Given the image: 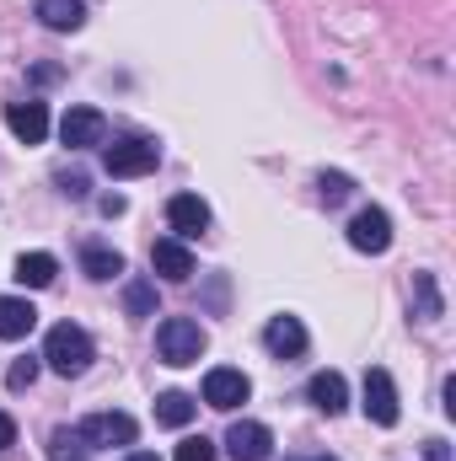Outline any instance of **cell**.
<instances>
[{"label":"cell","mask_w":456,"mask_h":461,"mask_svg":"<svg viewBox=\"0 0 456 461\" xmlns=\"http://www.w3.org/2000/svg\"><path fill=\"white\" fill-rule=\"evenodd\" d=\"M156 354H161V365H199V354H205V328L194 322V317H167L161 328H156Z\"/></svg>","instance_id":"6da1fadb"},{"label":"cell","mask_w":456,"mask_h":461,"mask_svg":"<svg viewBox=\"0 0 456 461\" xmlns=\"http://www.w3.org/2000/svg\"><path fill=\"white\" fill-rule=\"evenodd\" d=\"M43 359H49L54 375H81V370L92 365V339H87L76 322H59V328H49V339H43Z\"/></svg>","instance_id":"7a4b0ae2"},{"label":"cell","mask_w":456,"mask_h":461,"mask_svg":"<svg viewBox=\"0 0 456 461\" xmlns=\"http://www.w3.org/2000/svg\"><path fill=\"white\" fill-rule=\"evenodd\" d=\"M156 161H161V145L156 140H114L103 150L108 177H145V172H156Z\"/></svg>","instance_id":"3957f363"},{"label":"cell","mask_w":456,"mask_h":461,"mask_svg":"<svg viewBox=\"0 0 456 461\" xmlns=\"http://www.w3.org/2000/svg\"><path fill=\"white\" fill-rule=\"evenodd\" d=\"M81 446L92 451H103V446H134V419L129 413H92V419H81Z\"/></svg>","instance_id":"277c9868"},{"label":"cell","mask_w":456,"mask_h":461,"mask_svg":"<svg viewBox=\"0 0 456 461\" xmlns=\"http://www.w3.org/2000/svg\"><path fill=\"white\" fill-rule=\"evenodd\" d=\"M365 419L370 424H381V429H392L397 424V386H392V375L376 365V370H365Z\"/></svg>","instance_id":"5b68a950"},{"label":"cell","mask_w":456,"mask_h":461,"mask_svg":"<svg viewBox=\"0 0 456 461\" xmlns=\"http://www.w3.org/2000/svg\"><path fill=\"white\" fill-rule=\"evenodd\" d=\"M349 247L354 252H387L392 247V221H387V210H360L354 221H349Z\"/></svg>","instance_id":"8992f818"},{"label":"cell","mask_w":456,"mask_h":461,"mask_svg":"<svg viewBox=\"0 0 456 461\" xmlns=\"http://www.w3.org/2000/svg\"><path fill=\"white\" fill-rule=\"evenodd\" d=\"M103 134H108V118L97 113V108H70V113L59 118V140H65L70 150L103 145Z\"/></svg>","instance_id":"52a82bcc"},{"label":"cell","mask_w":456,"mask_h":461,"mask_svg":"<svg viewBox=\"0 0 456 461\" xmlns=\"http://www.w3.org/2000/svg\"><path fill=\"white\" fill-rule=\"evenodd\" d=\"M247 392H252V381H247L242 370H226V365H221V370H210V375H205V402H210V408H221V413L242 408V402H247Z\"/></svg>","instance_id":"ba28073f"},{"label":"cell","mask_w":456,"mask_h":461,"mask_svg":"<svg viewBox=\"0 0 456 461\" xmlns=\"http://www.w3.org/2000/svg\"><path fill=\"white\" fill-rule=\"evenodd\" d=\"M5 129L22 140V145H43V134H49V108L43 103H5Z\"/></svg>","instance_id":"9c48e42d"},{"label":"cell","mask_w":456,"mask_h":461,"mask_svg":"<svg viewBox=\"0 0 456 461\" xmlns=\"http://www.w3.org/2000/svg\"><path fill=\"white\" fill-rule=\"evenodd\" d=\"M269 446H274V435H269L263 424H252V419H242V424L226 429L231 461H269Z\"/></svg>","instance_id":"30bf717a"},{"label":"cell","mask_w":456,"mask_h":461,"mask_svg":"<svg viewBox=\"0 0 456 461\" xmlns=\"http://www.w3.org/2000/svg\"><path fill=\"white\" fill-rule=\"evenodd\" d=\"M150 268H156L161 279L183 285V279L194 274V252H188V247H183L178 236H172V241H156V247H150Z\"/></svg>","instance_id":"8fae6325"},{"label":"cell","mask_w":456,"mask_h":461,"mask_svg":"<svg viewBox=\"0 0 456 461\" xmlns=\"http://www.w3.org/2000/svg\"><path fill=\"white\" fill-rule=\"evenodd\" d=\"M167 221L178 236H199V230L210 226V204L199 199V194H178L172 204H167Z\"/></svg>","instance_id":"7c38bea8"},{"label":"cell","mask_w":456,"mask_h":461,"mask_svg":"<svg viewBox=\"0 0 456 461\" xmlns=\"http://www.w3.org/2000/svg\"><path fill=\"white\" fill-rule=\"evenodd\" d=\"M263 344H269V354H279V359H296V354L306 348V328H301V317H274V322L263 328Z\"/></svg>","instance_id":"4fadbf2b"},{"label":"cell","mask_w":456,"mask_h":461,"mask_svg":"<svg viewBox=\"0 0 456 461\" xmlns=\"http://www.w3.org/2000/svg\"><path fill=\"white\" fill-rule=\"evenodd\" d=\"M38 328V312H32V301H22V295H0V339H27Z\"/></svg>","instance_id":"5bb4252c"},{"label":"cell","mask_w":456,"mask_h":461,"mask_svg":"<svg viewBox=\"0 0 456 461\" xmlns=\"http://www.w3.org/2000/svg\"><path fill=\"white\" fill-rule=\"evenodd\" d=\"M306 397L333 419V413H343V402H349V386H343L339 370H317V375H312V386H306Z\"/></svg>","instance_id":"9a60e30c"},{"label":"cell","mask_w":456,"mask_h":461,"mask_svg":"<svg viewBox=\"0 0 456 461\" xmlns=\"http://www.w3.org/2000/svg\"><path fill=\"white\" fill-rule=\"evenodd\" d=\"M38 22L54 32H76L87 22V5L81 0H38Z\"/></svg>","instance_id":"2e32d148"},{"label":"cell","mask_w":456,"mask_h":461,"mask_svg":"<svg viewBox=\"0 0 456 461\" xmlns=\"http://www.w3.org/2000/svg\"><path fill=\"white\" fill-rule=\"evenodd\" d=\"M54 274H59V263H54L49 252H22V258H16V285H27V290L54 285Z\"/></svg>","instance_id":"e0dca14e"},{"label":"cell","mask_w":456,"mask_h":461,"mask_svg":"<svg viewBox=\"0 0 456 461\" xmlns=\"http://www.w3.org/2000/svg\"><path fill=\"white\" fill-rule=\"evenodd\" d=\"M194 413H199V402L188 392H161L156 397V424H167V429H183Z\"/></svg>","instance_id":"ac0fdd59"},{"label":"cell","mask_w":456,"mask_h":461,"mask_svg":"<svg viewBox=\"0 0 456 461\" xmlns=\"http://www.w3.org/2000/svg\"><path fill=\"white\" fill-rule=\"evenodd\" d=\"M81 268H87L92 279H118V274H123V258H118L114 247H87V252H81Z\"/></svg>","instance_id":"d6986e66"},{"label":"cell","mask_w":456,"mask_h":461,"mask_svg":"<svg viewBox=\"0 0 456 461\" xmlns=\"http://www.w3.org/2000/svg\"><path fill=\"white\" fill-rule=\"evenodd\" d=\"M414 301H419V322H435L441 317V290L430 274H414Z\"/></svg>","instance_id":"ffe728a7"},{"label":"cell","mask_w":456,"mask_h":461,"mask_svg":"<svg viewBox=\"0 0 456 461\" xmlns=\"http://www.w3.org/2000/svg\"><path fill=\"white\" fill-rule=\"evenodd\" d=\"M49 456H54V461H87V446H81V435H76V429H54Z\"/></svg>","instance_id":"44dd1931"},{"label":"cell","mask_w":456,"mask_h":461,"mask_svg":"<svg viewBox=\"0 0 456 461\" xmlns=\"http://www.w3.org/2000/svg\"><path fill=\"white\" fill-rule=\"evenodd\" d=\"M317 188H323V204H328V210H333V204H343V199L354 194V183H349L343 172H323V177H317Z\"/></svg>","instance_id":"7402d4cb"},{"label":"cell","mask_w":456,"mask_h":461,"mask_svg":"<svg viewBox=\"0 0 456 461\" xmlns=\"http://www.w3.org/2000/svg\"><path fill=\"white\" fill-rule=\"evenodd\" d=\"M172 461H215V440H205V435H188L183 446H178V456Z\"/></svg>","instance_id":"603a6c76"},{"label":"cell","mask_w":456,"mask_h":461,"mask_svg":"<svg viewBox=\"0 0 456 461\" xmlns=\"http://www.w3.org/2000/svg\"><path fill=\"white\" fill-rule=\"evenodd\" d=\"M123 306H129L134 317H145V312L156 306V290H150V285H129V290H123Z\"/></svg>","instance_id":"cb8c5ba5"},{"label":"cell","mask_w":456,"mask_h":461,"mask_svg":"<svg viewBox=\"0 0 456 461\" xmlns=\"http://www.w3.org/2000/svg\"><path fill=\"white\" fill-rule=\"evenodd\" d=\"M32 381H38V359H16V365H11V375H5V386H11V392H27Z\"/></svg>","instance_id":"d4e9b609"},{"label":"cell","mask_w":456,"mask_h":461,"mask_svg":"<svg viewBox=\"0 0 456 461\" xmlns=\"http://www.w3.org/2000/svg\"><path fill=\"white\" fill-rule=\"evenodd\" d=\"M59 183H65V194H70V199H81V194H87V172H65Z\"/></svg>","instance_id":"484cf974"},{"label":"cell","mask_w":456,"mask_h":461,"mask_svg":"<svg viewBox=\"0 0 456 461\" xmlns=\"http://www.w3.org/2000/svg\"><path fill=\"white\" fill-rule=\"evenodd\" d=\"M11 446H16V424L0 413V451H11Z\"/></svg>","instance_id":"4316f807"},{"label":"cell","mask_w":456,"mask_h":461,"mask_svg":"<svg viewBox=\"0 0 456 461\" xmlns=\"http://www.w3.org/2000/svg\"><path fill=\"white\" fill-rule=\"evenodd\" d=\"M430 461H451V451H446L441 440H430Z\"/></svg>","instance_id":"83f0119b"},{"label":"cell","mask_w":456,"mask_h":461,"mask_svg":"<svg viewBox=\"0 0 456 461\" xmlns=\"http://www.w3.org/2000/svg\"><path fill=\"white\" fill-rule=\"evenodd\" d=\"M129 461H161V456H150V451H134V456H129Z\"/></svg>","instance_id":"f1b7e54d"},{"label":"cell","mask_w":456,"mask_h":461,"mask_svg":"<svg viewBox=\"0 0 456 461\" xmlns=\"http://www.w3.org/2000/svg\"><path fill=\"white\" fill-rule=\"evenodd\" d=\"M312 461H333V456H312Z\"/></svg>","instance_id":"f546056e"}]
</instances>
